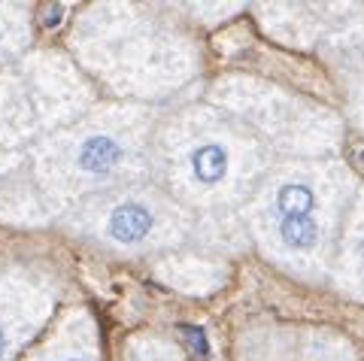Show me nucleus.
Instances as JSON below:
<instances>
[{"label":"nucleus","mask_w":364,"mask_h":361,"mask_svg":"<svg viewBox=\"0 0 364 361\" xmlns=\"http://www.w3.org/2000/svg\"><path fill=\"white\" fill-rule=\"evenodd\" d=\"M182 334H186L188 346L195 349V352H198L200 358H207V355H210V346H207V334H203L200 328H195V325H182Z\"/></svg>","instance_id":"5"},{"label":"nucleus","mask_w":364,"mask_h":361,"mask_svg":"<svg viewBox=\"0 0 364 361\" xmlns=\"http://www.w3.org/2000/svg\"><path fill=\"white\" fill-rule=\"evenodd\" d=\"M124 158V146L109 137V134H95V137H85L76 149V167L82 173L91 176H107L122 164Z\"/></svg>","instance_id":"3"},{"label":"nucleus","mask_w":364,"mask_h":361,"mask_svg":"<svg viewBox=\"0 0 364 361\" xmlns=\"http://www.w3.org/2000/svg\"><path fill=\"white\" fill-rule=\"evenodd\" d=\"M6 355V331H4V325H0V358Z\"/></svg>","instance_id":"6"},{"label":"nucleus","mask_w":364,"mask_h":361,"mask_svg":"<svg viewBox=\"0 0 364 361\" xmlns=\"http://www.w3.org/2000/svg\"><path fill=\"white\" fill-rule=\"evenodd\" d=\"M358 258L364 262V237H361V243H358Z\"/></svg>","instance_id":"7"},{"label":"nucleus","mask_w":364,"mask_h":361,"mask_svg":"<svg viewBox=\"0 0 364 361\" xmlns=\"http://www.w3.org/2000/svg\"><path fill=\"white\" fill-rule=\"evenodd\" d=\"M188 164H191V176H195V183L213 188L228 176V149L222 143L207 140V143H200V146L191 149Z\"/></svg>","instance_id":"4"},{"label":"nucleus","mask_w":364,"mask_h":361,"mask_svg":"<svg viewBox=\"0 0 364 361\" xmlns=\"http://www.w3.org/2000/svg\"><path fill=\"white\" fill-rule=\"evenodd\" d=\"M67 361H82V358H67Z\"/></svg>","instance_id":"8"},{"label":"nucleus","mask_w":364,"mask_h":361,"mask_svg":"<svg viewBox=\"0 0 364 361\" xmlns=\"http://www.w3.org/2000/svg\"><path fill=\"white\" fill-rule=\"evenodd\" d=\"M313 210H316V195L310 185L289 183L277 191V228L289 249L310 252L318 243V225Z\"/></svg>","instance_id":"1"},{"label":"nucleus","mask_w":364,"mask_h":361,"mask_svg":"<svg viewBox=\"0 0 364 361\" xmlns=\"http://www.w3.org/2000/svg\"><path fill=\"white\" fill-rule=\"evenodd\" d=\"M0 43H4V31H0Z\"/></svg>","instance_id":"9"},{"label":"nucleus","mask_w":364,"mask_h":361,"mask_svg":"<svg viewBox=\"0 0 364 361\" xmlns=\"http://www.w3.org/2000/svg\"><path fill=\"white\" fill-rule=\"evenodd\" d=\"M152 228H155V216H152L149 207L140 204V200H124V204H119L107 219L109 240H116L122 246H134V243L146 240Z\"/></svg>","instance_id":"2"}]
</instances>
